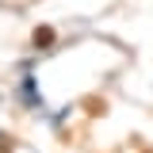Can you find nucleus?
Masks as SVG:
<instances>
[{"label":"nucleus","instance_id":"1","mask_svg":"<svg viewBox=\"0 0 153 153\" xmlns=\"http://www.w3.org/2000/svg\"><path fill=\"white\" fill-rule=\"evenodd\" d=\"M19 100H23L27 107H38V88H35V76H23V84H19Z\"/></svg>","mask_w":153,"mask_h":153}]
</instances>
